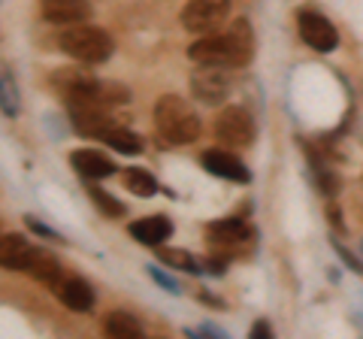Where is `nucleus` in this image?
I'll return each instance as SVG.
<instances>
[{"instance_id":"39448f33","label":"nucleus","mask_w":363,"mask_h":339,"mask_svg":"<svg viewBox=\"0 0 363 339\" xmlns=\"http://www.w3.org/2000/svg\"><path fill=\"white\" fill-rule=\"evenodd\" d=\"M215 137L218 143H224L227 149H248V145H255V118L252 112L245 106H227L218 112V118H215Z\"/></svg>"},{"instance_id":"bb28decb","label":"nucleus","mask_w":363,"mask_h":339,"mask_svg":"<svg viewBox=\"0 0 363 339\" xmlns=\"http://www.w3.org/2000/svg\"><path fill=\"white\" fill-rule=\"evenodd\" d=\"M25 224H28V230H33L37 236H45V240H61V236L55 233L52 228H45V224H43V221H37L33 216H28V218H25Z\"/></svg>"},{"instance_id":"aec40b11","label":"nucleus","mask_w":363,"mask_h":339,"mask_svg":"<svg viewBox=\"0 0 363 339\" xmlns=\"http://www.w3.org/2000/svg\"><path fill=\"white\" fill-rule=\"evenodd\" d=\"M157 257H161V264L173 267V269H182V273H191V276H200L203 267L200 261L185 248H169V245H157Z\"/></svg>"},{"instance_id":"4468645a","label":"nucleus","mask_w":363,"mask_h":339,"mask_svg":"<svg viewBox=\"0 0 363 339\" xmlns=\"http://www.w3.org/2000/svg\"><path fill=\"white\" fill-rule=\"evenodd\" d=\"M128 233L133 236L136 243L157 248V245H164V240H169V236H173V221L157 212V216H145V218H140V221H133L130 228H128Z\"/></svg>"},{"instance_id":"9b49d317","label":"nucleus","mask_w":363,"mask_h":339,"mask_svg":"<svg viewBox=\"0 0 363 339\" xmlns=\"http://www.w3.org/2000/svg\"><path fill=\"white\" fill-rule=\"evenodd\" d=\"M209 240L221 248H242V245H252L255 243V230L242 216H230V218H221V221H212L209 224Z\"/></svg>"},{"instance_id":"2f4dec72","label":"nucleus","mask_w":363,"mask_h":339,"mask_svg":"<svg viewBox=\"0 0 363 339\" xmlns=\"http://www.w3.org/2000/svg\"><path fill=\"white\" fill-rule=\"evenodd\" d=\"M360 252H363V240H360Z\"/></svg>"},{"instance_id":"dca6fc26","label":"nucleus","mask_w":363,"mask_h":339,"mask_svg":"<svg viewBox=\"0 0 363 339\" xmlns=\"http://www.w3.org/2000/svg\"><path fill=\"white\" fill-rule=\"evenodd\" d=\"M55 294H58V300L73 312H88L91 306H94V291H91L88 282L79 279V276L64 279L61 285L55 288Z\"/></svg>"},{"instance_id":"ddd939ff","label":"nucleus","mask_w":363,"mask_h":339,"mask_svg":"<svg viewBox=\"0 0 363 339\" xmlns=\"http://www.w3.org/2000/svg\"><path fill=\"white\" fill-rule=\"evenodd\" d=\"M70 164L79 176L85 179V182H97V179H109L116 173V164H112V157L97 152V149H76L70 152Z\"/></svg>"},{"instance_id":"a211bd4d","label":"nucleus","mask_w":363,"mask_h":339,"mask_svg":"<svg viewBox=\"0 0 363 339\" xmlns=\"http://www.w3.org/2000/svg\"><path fill=\"white\" fill-rule=\"evenodd\" d=\"M104 333L112 336V339H140L143 336V327H140V321H136L130 312L112 309L106 318H104Z\"/></svg>"},{"instance_id":"5701e85b","label":"nucleus","mask_w":363,"mask_h":339,"mask_svg":"<svg viewBox=\"0 0 363 339\" xmlns=\"http://www.w3.org/2000/svg\"><path fill=\"white\" fill-rule=\"evenodd\" d=\"M0 100H4V116L16 118L18 116V94H16V82L9 67H4V79H0Z\"/></svg>"},{"instance_id":"b1692460","label":"nucleus","mask_w":363,"mask_h":339,"mask_svg":"<svg viewBox=\"0 0 363 339\" xmlns=\"http://www.w3.org/2000/svg\"><path fill=\"white\" fill-rule=\"evenodd\" d=\"M128 88L118 85V82H100L97 85V100L106 106H118V104H128Z\"/></svg>"},{"instance_id":"0eeeda50","label":"nucleus","mask_w":363,"mask_h":339,"mask_svg":"<svg viewBox=\"0 0 363 339\" xmlns=\"http://www.w3.org/2000/svg\"><path fill=\"white\" fill-rule=\"evenodd\" d=\"M191 94L206 106H221L230 94V73L221 64H200L191 73Z\"/></svg>"},{"instance_id":"20e7f679","label":"nucleus","mask_w":363,"mask_h":339,"mask_svg":"<svg viewBox=\"0 0 363 339\" xmlns=\"http://www.w3.org/2000/svg\"><path fill=\"white\" fill-rule=\"evenodd\" d=\"M67 112H70V124L79 137L104 140L112 128H118L112 106L100 104V100H73V104H67Z\"/></svg>"},{"instance_id":"f8f14e48","label":"nucleus","mask_w":363,"mask_h":339,"mask_svg":"<svg viewBox=\"0 0 363 339\" xmlns=\"http://www.w3.org/2000/svg\"><path fill=\"white\" fill-rule=\"evenodd\" d=\"M40 13L49 25H82L91 18V4L88 0H40Z\"/></svg>"},{"instance_id":"412c9836","label":"nucleus","mask_w":363,"mask_h":339,"mask_svg":"<svg viewBox=\"0 0 363 339\" xmlns=\"http://www.w3.org/2000/svg\"><path fill=\"white\" fill-rule=\"evenodd\" d=\"M88 191V197H91V203L97 206V212L104 218H121V216H128V206L118 200V197H112L109 191H104L100 185H88L85 188Z\"/></svg>"},{"instance_id":"f03ea898","label":"nucleus","mask_w":363,"mask_h":339,"mask_svg":"<svg viewBox=\"0 0 363 339\" xmlns=\"http://www.w3.org/2000/svg\"><path fill=\"white\" fill-rule=\"evenodd\" d=\"M155 130L167 145H188L200 137V116L185 97L164 94L155 104Z\"/></svg>"},{"instance_id":"a878e982","label":"nucleus","mask_w":363,"mask_h":339,"mask_svg":"<svg viewBox=\"0 0 363 339\" xmlns=\"http://www.w3.org/2000/svg\"><path fill=\"white\" fill-rule=\"evenodd\" d=\"M149 276L157 282V285H161L164 291H169V294H182V288H179V282L176 279H169L164 269H157V267H149Z\"/></svg>"},{"instance_id":"6e6552de","label":"nucleus","mask_w":363,"mask_h":339,"mask_svg":"<svg viewBox=\"0 0 363 339\" xmlns=\"http://www.w3.org/2000/svg\"><path fill=\"white\" fill-rule=\"evenodd\" d=\"M297 30H300L303 43L312 52L330 55L339 46V30L333 28V21L327 16H321V13H315V9H300L297 13Z\"/></svg>"},{"instance_id":"1a4fd4ad","label":"nucleus","mask_w":363,"mask_h":339,"mask_svg":"<svg viewBox=\"0 0 363 339\" xmlns=\"http://www.w3.org/2000/svg\"><path fill=\"white\" fill-rule=\"evenodd\" d=\"M49 85L55 88V94L73 104V100H97L100 79H94L88 70H79V67H58V70H52Z\"/></svg>"},{"instance_id":"7ed1b4c3","label":"nucleus","mask_w":363,"mask_h":339,"mask_svg":"<svg viewBox=\"0 0 363 339\" xmlns=\"http://www.w3.org/2000/svg\"><path fill=\"white\" fill-rule=\"evenodd\" d=\"M58 49L64 55H70V58H76L79 64H104L112 58L116 43H112V37L104 28L82 21V25H70L61 30Z\"/></svg>"},{"instance_id":"c756f323","label":"nucleus","mask_w":363,"mask_h":339,"mask_svg":"<svg viewBox=\"0 0 363 339\" xmlns=\"http://www.w3.org/2000/svg\"><path fill=\"white\" fill-rule=\"evenodd\" d=\"M197 333H203V336L209 333V336H215V339H224V336H227V333L221 330V327H215V324H203L200 330H188V336H197Z\"/></svg>"},{"instance_id":"cd10ccee","label":"nucleus","mask_w":363,"mask_h":339,"mask_svg":"<svg viewBox=\"0 0 363 339\" xmlns=\"http://www.w3.org/2000/svg\"><path fill=\"white\" fill-rule=\"evenodd\" d=\"M324 216H327V221L333 224L336 230H345V221H342V212H339V206L336 203H327V209H324Z\"/></svg>"},{"instance_id":"c85d7f7f","label":"nucleus","mask_w":363,"mask_h":339,"mask_svg":"<svg viewBox=\"0 0 363 339\" xmlns=\"http://www.w3.org/2000/svg\"><path fill=\"white\" fill-rule=\"evenodd\" d=\"M224 264H227V257H224V255H215V257H209V261H203V273L221 276V273H224Z\"/></svg>"},{"instance_id":"7c9ffc66","label":"nucleus","mask_w":363,"mask_h":339,"mask_svg":"<svg viewBox=\"0 0 363 339\" xmlns=\"http://www.w3.org/2000/svg\"><path fill=\"white\" fill-rule=\"evenodd\" d=\"M252 336H255V339H269V336H272L269 321H255V324H252Z\"/></svg>"},{"instance_id":"393cba45","label":"nucleus","mask_w":363,"mask_h":339,"mask_svg":"<svg viewBox=\"0 0 363 339\" xmlns=\"http://www.w3.org/2000/svg\"><path fill=\"white\" fill-rule=\"evenodd\" d=\"M330 245H333V252L339 255V261H342V264H345V267L351 269V273H357V276H363V264L357 261V255H351V252H348V248H345L342 243H339V240H333Z\"/></svg>"},{"instance_id":"f257e3e1","label":"nucleus","mask_w":363,"mask_h":339,"mask_svg":"<svg viewBox=\"0 0 363 339\" xmlns=\"http://www.w3.org/2000/svg\"><path fill=\"white\" fill-rule=\"evenodd\" d=\"M255 55V30L248 18L230 21L221 33H203L188 46V58L194 64H221V67H245Z\"/></svg>"},{"instance_id":"f3484780","label":"nucleus","mask_w":363,"mask_h":339,"mask_svg":"<svg viewBox=\"0 0 363 339\" xmlns=\"http://www.w3.org/2000/svg\"><path fill=\"white\" fill-rule=\"evenodd\" d=\"M28 273L43 282V285H49L52 291L64 282V273H61V264H58V257L49 255V252H33L30 257V267H28Z\"/></svg>"},{"instance_id":"4be33fe9","label":"nucleus","mask_w":363,"mask_h":339,"mask_svg":"<svg viewBox=\"0 0 363 339\" xmlns=\"http://www.w3.org/2000/svg\"><path fill=\"white\" fill-rule=\"evenodd\" d=\"M104 143L109 145V149H116L118 155H140L143 152V140L136 137L133 130H124V128H112Z\"/></svg>"},{"instance_id":"423d86ee","label":"nucleus","mask_w":363,"mask_h":339,"mask_svg":"<svg viewBox=\"0 0 363 339\" xmlns=\"http://www.w3.org/2000/svg\"><path fill=\"white\" fill-rule=\"evenodd\" d=\"M230 0H188L182 9V28L188 33H215L230 18Z\"/></svg>"},{"instance_id":"2eb2a0df","label":"nucleus","mask_w":363,"mask_h":339,"mask_svg":"<svg viewBox=\"0 0 363 339\" xmlns=\"http://www.w3.org/2000/svg\"><path fill=\"white\" fill-rule=\"evenodd\" d=\"M33 252H37V248L21 233H4V240H0V264L6 269H28Z\"/></svg>"},{"instance_id":"9d476101","label":"nucleus","mask_w":363,"mask_h":339,"mask_svg":"<svg viewBox=\"0 0 363 339\" xmlns=\"http://www.w3.org/2000/svg\"><path fill=\"white\" fill-rule=\"evenodd\" d=\"M200 164L206 167V173L218 176V179H230V182H240V185L252 182V173H248V167L242 164V157H236L230 149H206L200 157Z\"/></svg>"},{"instance_id":"6ab92c4d","label":"nucleus","mask_w":363,"mask_h":339,"mask_svg":"<svg viewBox=\"0 0 363 339\" xmlns=\"http://www.w3.org/2000/svg\"><path fill=\"white\" fill-rule=\"evenodd\" d=\"M121 182L128 191H133L136 197H155L161 185H157V179L149 173V170H140V167H130L121 173Z\"/></svg>"}]
</instances>
